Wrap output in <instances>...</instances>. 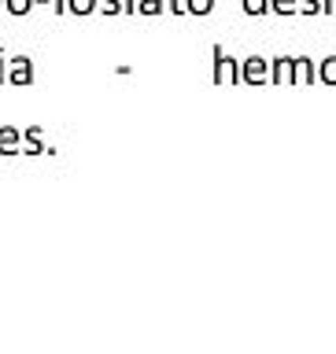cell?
<instances>
[{
  "instance_id": "cell-1",
  "label": "cell",
  "mask_w": 336,
  "mask_h": 354,
  "mask_svg": "<svg viewBox=\"0 0 336 354\" xmlns=\"http://www.w3.org/2000/svg\"><path fill=\"white\" fill-rule=\"evenodd\" d=\"M215 82H218V85L240 82V63L233 59V55H226L222 48H215Z\"/></svg>"
},
{
  "instance_id": "cell-2",
  "label": "cell",
  "mask_w": 336,
  "mask_h": 354,
  "mask_svg": "<svg viewBox=\"0 0 336 354\" xmlns=\"http://www.w3.org/2000/svg\"><path fill=\"white\" fill-rule=\"evenodd\" d=\"M33 82V59L30 55H15L8 63V85H30Z\"/></svg>"
},
{
  "instance_id": "cell-3",
  "label": "cell",
  "mask_w": 336,
  "mask_h": 354,
  "mask_svg": "<svg viewBox=\"0 0 336 354\" xmlns=\"http://www.w3.org/2000/svg\"><path fill=\"white\" fill-rule=\"evenodd\" d=\"M266 74H270V66H266V59H259V55H251V59L240 63V82L259 85V82H266Z\"/></svg>"
},
{
  "instance_id": "cell-4",
  "label": "cell",
  "mask_w": 336,
  "mask_h": 354,
  "mask_svg": "<svg viewBox=\"0 0 336 354\" xmlns=\"http://www.w3.org/2000/svg\"><path fill=\"white\" fill-rule=\"evenodd\" d=\"M15 151H22V129L0 126V155H15Z\"/></svg>"
},
{
  "instance_id": "cell-5",
  "label": "cell",
  "mask_w": 336,
  "mask_h": 354,
  "mask_svg": "<svg viewBox=\"0 0 336 354\" xmlns=\"http://www.w3.org/2000/svg\"><path fill=\"white\" fill-rule=\"evenodd\" d=\"M22 155H44V133H41V126L22 129Z\"/></svg>"
},
{
  "instance_id": "cell-6",
  "label": "cell",
  "mask_w": 336,
  "mask_h": 354,
  "mask_svg": "<svg viewBox=\"0 0 336 354\" xmlns=\"http://www.w3.org/2000/svg\"><path fill=\"white\" fill-rule=\"evenodd\" d=\"M270 77L277 85H281V82H296V59H274Z\"/></svg>"
},
{
  "instance_id": "cell-7",
  "label": "cell",
  "mask_w": 336,
  "mask_h": 354,
  "mask_svg": "<svg viewBox=\"0 0 336 354\" xmlns=\"http://www.w3.org/2000/svg\"><path fill=\"white\" fill-rule=\"evenodd\" d=\"M100 11V0H71V15H93Z\"/></svg>"
},
{
  "instance_id": "cell-8",
  "label": "cell",
  "mask_w": 336,
  "mask_h": 354,
  "mask_svg": "<svg viewBox=\"0 0 336 354\" xmlns=\"http://www.w3.org/2000/svg\"><path fill=\"white\" fill-rule=\"evenodd\" d=\"M318 77H321V82H326V85H336V55H329V59L321 63Z\"/></svg>"
},
{
  "instance_id": "cell-9",
  "label": "cell",
  "mask_w": 336,
  "mask_h": 354,
  "mask_svg": "<svg viewBox=\"0 0 336 354\" xmlns=\"http://www.w3.org/2000/svg\"><path fill=\"white\" fill-rule=\"evenodd\" d=\"M33 4H37V0H4V8L11 11V15H30Z\"/></svg>"
},
{
  "instance_id": "cell-10",
  "label": "cell",
  "mask_w": 336,
  "mask_h": 354,
  "mask_svg": "<svg viewBox=\"0 0 336 354\" xmlns=\"http://www.w3.org/2000/svg\"><path fill=\"white\" fill-rule=\"evenodd\" d=\"M296 82H315V66H310V59H296Z\"/></svg>"
},
{
  "instance_id": "cell-11",
  "label": "cell",
  "mask_w": 336,
  "mask_h": 354,
  "mask_svg": "<svg viewBox=\"0 0 336 354\" xmlns=\"http://www.w3.org/2000/svg\"><path fill=\"white\" fill-rule=\"evenodd\" d=\"M100 11H104V15H122V11H126V0H100Z\"/></svg>"
},
{
  "instance_id": "cell-12",
  "label": "cell",
  "mask_w": 336,
  "mask_h": 354,
  "mask_svg": "<svg viewBox=\"0 0 336 354\" xmlns=\"http://www.w3.org/2000/svg\"><path fill=\"white\" fill-rule=\"evenodd\" d=\"M270 8L277 11V15H292V11L299 8V0H270Z\"/></svg>"
},
{
  "instance_id": "cell-13",
  "label": "cell",
  "mask_w": 336,
  "mask_h": 354,
  "mask_svg": "<svg viewBox=\"0 0 336 354\" xmlns=\"http://www.w3.org/2000/svg\"><path fill=\"white\" fill-rule=\"evenodd\" d=\"M137 11H141V15H159L163 0H137Z\"/></svg>"
},
{
  "instance_id": "cell-14",
  "label": "cell",
  "mask_w": 336,
  "mask_h": 354,
  "mask_svg": "<svg viewBox=\"0 0 336 354\" xmlns=\"http://www.w3.org/2000/svg\"><path fill=\"white\" fill-rule=\"evenodd\" d=\"M244 11L248 15H263V11H270V0H244Z\"/></svg>"
},
{
  "instance_id": "cell-15",
  "label": "cell",
  "mask_w": 336,
  "mask_h": 354,
  "mask_svg": "<svg viewBox=\"0 0 336 354\" xmlns=\"http://www.w3.org/2000/svg\"><path fill=\"white\" fill-rule=\"evenodd\" d=\"M211 8H215V0H188V11H193V15H207Z\"/></svg>"
},
{
  "instance_id": "cell-16",
  "label": "cell",
  "mask_w": 336,
  "mask_h": 354,
  "mask_svg": "<svg viewBox=\"0 0 336 354\" xmlns=\"http://www.w3.org/2000/svg\"><path fill=\"white\" fill-rule=\"evenodd\" d=\"M166 8H170L174 15H185V11H188V0H166Z\"/></svg>"
},
{
  "instance_id": "cell-17",
  "label": "cell",
  "mask_w": 336,
  "mask_h": 354,
  "mask_svg": "<svg viewBox=\"0 0 336 354\" xmlns=\"http://www.w3.org/2000/svg\"><path fill=\"white\" fill-rule=\"evenodd\" d=\"M55 15H71V0H52Z\"/></svg>"
},
{
  "instance_id": "cell-18",
  "label": "cell",
  "mask_w": 336,
  "mask_h": 354,
  "mask_svg": "<svg viewBox=\"0 0 336 354\" xmlns=\"http://www.w3.org/2000/svg\"><path fill=\"white\" fill-rule=\"evenodd\" d=\"M299 11H321V0H299Z\"/></svg>"
},
{
  "instance_id": "cell-19",
  "label": "cell",
  "mask_w": 336,
  "mask_h": 354,
  "mask_svg": "<svg viewBox=\"0 0 336 354\" xmlns=\"http://www.w3.org/2000/svg\"><path fill=\"white\" fill-rule=\"evenodd\" d=\"M321 11H336V0H321Z\"/></svg>"
}]
</instances>
